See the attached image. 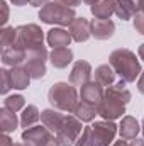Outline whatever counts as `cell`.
Segmentation results:
<instances>
[{
    "instance_id": "obj_1",
    "label": "cell",
    "mask_w": 144,
    "mask_h": 146,
    "mask_svg": "<svg viewBox=\"0 0 144 146\" xmlns=\"http://www.w3.org/2000/svg\"><path fill=\"white\" fill-rule=\"evenodd\" d=\"M131 102V92L126 87V82H117L107 87L104 100L98 106V115L104 121H115L126 114V106Z\"/></svg>"
},
{
    "instance_id": "obj_2",
    "label": "cell",
    "mask_w": 144,
    "mask_h": 146,
    "mask_svg": "<svg viewBox=\"0 0 144 146\" xmlns=\"http://www.w3.org/2000/svg\"><path fill=\"white\" fill-rule=\"evenodd\" d=\"M119 131L114 121H98L92 126L83 127L75 146H108Z\"/></svg>"
},
{
    "instance_id": "obj_3",
    "label": "cell",
    "mask_w": 144,
    "mask_h": 146,
    "mask_svg": "<svg viewBox=\"0 0 144 146\" xmlns=\"http://www.w3.org/2000/svg\"><path fill=\"white\" fill-rule=\"evenodd\" d=\"M108 65L114 68V72L126 83L136 82V78L143 73L139 60L136 58V54L131 49H126V48H119V49L112 51L110 56H108Z\"/></svg>"
},
{
    "instance_id": "obj_4",
    "label": "cell",
    "mask_w": 144,
    "mask_h": 146,
    "mask_svg": "<svg viewBox=\"0 0 144 146\" xmlns=\"http://www.w3.org/2000/svg\"><path fill=\"white\" fill-rule=\"evenodd\" d=\"M48 100L53 106V109L73 114L78 106V92L71 83L58 82V83L51 85V88L48 92Z\"/></svg>"
},
{
    "instance_id": "obj_5",
    "label": "cell",
    "mask_w": 144,
    "mask_h": 146,
    "mask_svg": "<svg viewBox=\"0 0 144 146\" xmlns=\"http://www.w3.org/2000/svg\"><path fill=\"white\" fill-rule=\"evenodd\" d=\"M15 29H17L15 48H20L26 53L46 49V46H44V31L37 24H22V26H17Z\"/></svg>"
},
{
    "instance_id": "obj_6",
    "label": "cell",
    "mask_w": 144,
    "mask_h": 146,
    "mask_svg": "<svg viewBox=\"0 0 144 146\" xmlns=\"http://www.w3.org/2000/svg\"><path fill=\"white\" fill-rule=\"evenodd\" d=\"M39 19L44 24H58V26H70L73 21L76 19L75 9L66 7L56 0L46 3L39 10Z\"/></svg>"
},
{
    "instance_id": "obj_7",
    "label": "cell",
    "mask_w": 144,
    "mask_h": 146,
    "mask_svg": "<svg viewBox=\"0 0 144 146\" xmlns=\"http://www.w3.org/2000/svg\"><path fill=\"white\" fill-rule=\"evenodd\" d=\"M20 138H22V143H26L27 146H61L58 138L44 124L42 126L36 124L29 129H24Z\"/></svg>"
},
{
    "instance_id": "obj_8",
    "label": "cell",
    "mask_w": 144,
    "mask_h": 146,
    "mask_svg": "<svg viewBox=\"0 0 144 146\" xmlns=\"http://www.w3.org/2000/svg\"><path fill=\"white\" fill-rule=\"evenodd\" d=\"M80 134H81V121L76 115L68 114L54 136L58 138L61 146H73L76 143V139L80 138Z\"/></svg>"
},
{
    "instance_id": "obj_9",
    "label": "cell",
    "mask_w": 144,
    "mask_h": 146,
    "mask_svg": "<svg viewBox=\"0 0 144 146\" xmlns=\"http://www.w3.org/2000/svg\"><path fill=\"white\" fill-rule=\"evenodd\" d=\"M48 51L46 49H39V51H29L24 61V68L31 73V76L34 80H41L46 75V60H48Z\"/></svg>"
},
{
    "instance_id": "obj_10",
    "label": "cell",
    "mask_w": 144,
    "mask_h": 146,
    "mask_svg": "<svg viewBox=\"0 0 144 146\" xmlns=\"http://www.w3.org/2000/svg\"><path fill=\"white\" fill-rule=\"evenodd\" d=\"M104 87L97 82H88L81 87V92H80V97H81V102H87L90 106H95L98 107L100 102L104 100Z\"/></svg>"
},
{
    "instance_id": "obj_11",
    "label": "cell",
    "mask_w": 144,
    "mask_h": 146,
    "mask_svg": "<svg viewBox=\"0 0 144 146\" xmlns=\"http://www.w3.org/2000/svg\"><path fill=\"white\" fill-rule=\"evenodd\" d=\"M90 76H92V65L85 60H78L75 61L70 73V83L75 87H83L85 83L90 82Z\"/></svg>"
},
{
    "instance_id": "obj_12",
    "label": "cell",
    "mask_w": 144,
    "mask_h": 146,
    "mask_svg": "<svg viewBox=\"0 0 144 146\" xmlns=\"http://www.w3.org/2000/svg\"><path fill=\"white\" fill-rule=\"evenodd\" d=\"M68 33L71 34V39L76 42H85L92 36V22L85 17H76L68 26Z\"/></svg>"
},
{
    "instance_id": "obj_13",
    "label": "cell",
    "mask_w": 144,
    "mask_h": 146,
    "mask_svg": "<svg viewBox=\"0 0 144 146\" xmlns=\"http://www.w3.org/2000/svg\"><path fill=\"white\" fill-rule=\"evenodd\" d=\"M115 33V24L110 19H93L92 21V36L98 41H107Z\"/></svg>"
},
{
    "instance_id": "obj_14",
    "label": "cell",
    "mask_w": 144,
    "mask_h": 146,
    "mask_svg": "<svg viewBox=\"0 0 144 146\" xmlns=\"http://www.w3.org/2000/svg\"><path fill=\"white\" fill-rule=\"evenodd\" d=\"M139 2L141 0H115V14H117V17L122 19V21L134 19V15L137 12H141Z\"/></svg>"
},
{
    "instance_id": "obj_15",
    "label": "cell",
    "mask_w": 144,
    "mask_h": 146,
    "mask_svg": "<svg viewBox=\"0 0 144 146\" xmlns=\"http://www.w3.org/2000/svg\"><path fill=\"white\" fill-rule=\"evenodd\" d=\"M65 117H66V115L61 114V110H58V109H44L41 112V122H42L53 134L58 133V129L61 127Z\"/></svg>"
},
{
    "instance_id": "obj_16",
    "label": "cell",
    "mask_w": 144,
    "mask_h": 146,
    "mask_svg": "<svg viewBox=\"0 0 144 146\" xmlns=\"http://www.w3.org/2000/svg\"><path fill=\"white\" fill-rule=\"evenodd\" d=\"M26 56H27V53L24 49L12 46V48H7V49L2 51V63L5 66H10V68L22 66L24 61H26Z\"/></svg>"
},
{
    "instance_id": "obj_17",
    "label": "cell",
    "mask_w": 144,
    "mask_h": 146,
    "mask_svg": "<svg viewBox=\"0 0 144 146\" xmlns=\"http://www.w3.org/2000/svg\"><path fill=\"white\" fill-rule=\"evenodd\" d=\"M139 131H141V126H139L136 117H132V115H124L122 117L120 126H119V133H120L122 139H136Z\"/></svg>"
},
{
    "instance_id": "obj_18",
    "label": "cell",
    "mask_w": 144,
    "mask_h": 146,
    "mask_svg": "<svg viewBox=\"0 0 144 146\" xmlns=\"http://www.w3.org/2000/svg\"><path fill=\"white\" fill-rule=\"evenodd\" d=\"M49 61L54 68L63 70L73 61V51L70 48H54L49 53Z\"/></svg>"
},
{
    "instance_id": "obj_19",
    "label": "cell",
    "mask_w": 144,
    "mask_h": 146,
    "mask_svg": "<svg viewBox=\"0 0 144 146\" xmlns=\"http://www.w3.org/2000/svg\"><path fill=\"white\" fill-rule=\"evenodd\" d=\"M46 39H48V44L54 49V48H68L70 42H71V34L65 29H59V27H54L51 31H48L46 34Z\"/></svg>"
},
{
    "instance_id": "obj_20",
    "label": "cell",
    "mask_w": 144,
    "mask_h": 146,
    "mask_svg": "<svg viewBox=\"0 0 144 146\" xmlns=\"http://www.w3.org/2000/svg\"><path fill=\"white\" fill-rule=\"evenodd\" d=\"M90 10L95 19H110V15L115 14V0H95Z\"/></svg>"
},
{
    "instance_id": "obj_21",
    "label": "cell",
    "mask_w": 144,
    "mask_h": 146,
    "mask_svg": "<svg viewBox=\"0 0 144 146\" xmlns=\"http://www.w3.org/2000/svg\"><path fill=\"white\" fill-rule=\"evenodd\" d=\"M31 73L27 72L24 66H14L10 70V82H12V88L15 90H24L29 87L31 83Z\"/></svg>"
},
{
    "instance_id": "obj_22",
    "label": "cell",
    "mask_w": 144,
    "mask_h": 146,
    "mask_svg": "<svg viewBox=\"0 0 144 146\" xmlns=\"http://www.w3.org/2000/svg\"><path fill=\"white\" fill-rule=\"evenodd\" d=\"M17 124H19V119H17L15 112L9 110L7 107H2V110H0V129H2V133H5V134L14 133L17 129Z\"/></svg>"
},
{
    "instance_id": "obj_23",
    "label": "cell",
    "mask_w": 144,
    "mask_h": 146,
    "mask_svg": "<svg viewBox=\"0 0 144 146\" xmlns=\"http://www.w3.org/2000/svg\"><path fill=\"white\" fill-rule=\"evenodd\" d=\"M115 75L117 73L114 72V68L110 65H100L95 70V82L100 83L102 87H110L115 82Z\"/></svg>"
},
{
    "instance_id": "obj_24",
    "label": "cell",
    "mask_w": 144,
    "mask_h": 146,
    "mask_svg": "<svg viewBox=\"0 0 144 146\" xmlns=\"http://www.w3.org/2000/svg\"><path fill=\"white\" fill-rule=\"evenodd\" d=\"M39 121H41V112L37 110L36 106H27V107H24L22 114H20V126H22L24 129H29V127L36 126Z\"/></svg>"
},
{
    "instance_id": "obj_25",
    "label": "cell",
    "mask_w": 144,
    "mask_h": 146,
    "mask_svg": "<svg viewBox=\"0 0 144 146\" xmlns=\"http://www.w3.org/2000/svg\"><path fill=\"white\" fill-rule=\"evenodd\" d=\"M81 122H92L93 119H95V115H98V107H95V106H90V104H87V102H78V106H76V109L73 112Z\"/></svg>"
},
{
    "instance_id": "obj_26",
    "label": "cell",
    "mask_w": 144,
    "mask_h": 146,
    "mask_svg": "<svg viewBox=\"0 0 144 146\" xmlns=\"http://www.w3.org/2000/svg\"><path fill=\"white\" fill-rule=\"evenodd\" d=\"M15 39H17V29L9 27V26L2 27V31H0V46H2V51L7 49V48L15 46Z\"/></svg>"
},
{
    "instance_id": "obj_27",
    "label": "cell",
    "mask_w": 144,
    "mask_h": 146,
    "mask_svg": "<svg viewBox=\"0 0 144 146\" xmlns=\"http://www.w3.org/2000/svg\"><path fill=\"white\" fill-rule=\"evenodd\" d=\"M26 106V99L20 95V94H15V95H9L5 100H3V107H7L12 112H19L20 109H24Z\"/></svg>"
},
{
    "instance_id": "obj_28",
    "label": "cell",
    "mask_w": 144,
    "mask_h": 146,
    "mask_svg": "<svg viewBox=\"0 0 144 146\" xmlns=\"http://www.w3.org/2000/svg\"><path fill=\"white\" fill-rule=\"evenodd\" d=\"M0 78H2V85H0V92L5 95L10 88H12V82H10V70L2 68L0 70Z\"/></svg>"
},
{
    "instance_id": "obj_29",
    "label": "cell",
    "mask_w": 144,
    "mask_h": 146,
    "mask_svg": "<svg viewBox=\"0 0 144 146\" xmlns=\"http://www.w3.org/2000/svg\"><path fill=\"white\" fill-rule=\"evenodd\" d=\"M134 29L144 36V12H137L134 15Z\"/></svg>"
},
{
    "instance_id": "obj_30",
    "label": "cell",
    "mask_w": 144,
    "mask_h": 146,
    "mask_svg": "<svg viewBox=\"0 0 144 146\" xmlns=\"http://www.w3.org/2000/svg\"><path fill=\"white\" fill-rule=\"evenodd\" d=\"M2 5V26L5 27V24H7V21H9V5H7V2H2L0 3Z\"/></svg>"
},
{
    "instance_id": "obj_31",
    "label": "cell",
    "mask_w": 144,
    "mask_h": 146,
    "mask_svg": "<svg viewBox=\"0 0 144 146\" xmlns=\"http://www.w3.org/2000/svg\"><path fill=\"white\" fill-rule=\"evenodd\" d=\"M56 2H59V3H63V5H66V7H78L83 0H56Z\"/></svg>"
},
{
    "instance_id": "obj_32",
    "label": "cell",
    "mask_w": 144,
    "mask_h": 146,
    "mask_svg": "<svg viewBox=\"0 0 144 146\" xmlns=\"http://www.w3.org/2000/svg\"><path fill=\"white\" fill-rule=\"evenodd\" d=\"M0 146H15V145H14V141L9 138V134L3 133V136L0 138Z\"/></svg>"
},
{
    "instance_id": "obj_33",
    "label": "cell",
    "mask_w": 144,
    "mask_h": 146,
    "mask_svg": "<svg viewBox=\"0 0 144 146\" xmlns=\"http://www.w3.org/2000/svg\"><path fill=\"white\" fill-rule=\"evenodd\" d=\"M137 90L144 95V72L141 73V76H139V80H137Z\"/></svg>"
},
{
    "instance_id": "obj_34",
    "label": "cell",
    "mask_w": 144,
    "mask_h": 146,
    "mask_svg": "<svg viewBox=\"0 0 144 146\" xmlns=\"http://www.w3.org/2000/svg\"><path fill=\"white\" fill-rule=\"evenodd\" d=\"M51 0H31V5L32 7H44L46 3H49Z\"/></svg>"
},
{
    "instance_id": "obj_35",
    "label": "cell",
    "mask_w": 144,
    "mask_h": 146,
    "mask_svg": "<svg viewBox=\"0 0 144 146\" xmlns=\"http://www.w3.org/2000/svg\"><path fill=\"white\" fill-rule=\"evenodd\" d=\"M15 7H24V5H27V3H31V0H10Z\"/></svg>"
},
{
    "instance_id": "obj_36",
    "label": "cell",
    "mask_w": 144,
    "mask_h": 146,
    "mask_svg": "<svg viewBox=\"0 0 144 146\" xmlns=\"http://www.w3.org/2000/svg\"><path fill=\"white\" fill-rule=\"evenodd\" d=\"M129 146H144V138H136V139H132V143Z\"/></svg>"
},
{
    "instance_id": "obj_37",
    "label": "cell",
    "mask_w": 144,
    "mask_h": 146,
    "mask_svg": "<svg viewBox=\"0 0 144 146\" xmlns=\"http://www.w3.org/2000/svg\"><path fill=\"white\" fill-rule=\"evenodd\" d=\"M112 146H129V145H127V139H122L120 138V141H115Z\"/></svg>"
},
{
    "instance_id": "obj_38",
    "label": "cell",
    "mask_w": 144,
    "mask_h": 146,
    "mask_svg": "<svg viewBox=\"0 0 144 146\" xmlns=\"http://www.w3.org/2000/svg\"><path fill=\"white\" fill-rule=\"evenodd\" d=\"M137 54H139V58L144 61V42L139 46V49H137Z\"/></svg>"
},
{
    "instance_id": "obj_39",
    "label": "cell",
    "mask_w": 144,
    "mask_h": 146,
    "mask_svg": "<svg viewBox=\"0 0 144 146\" xmlns=\"http://www.w3.org/2000/svg\"><path fill=\"white\" fill-rule=\"evenodd\" d=\"M93 2H95V0H83V3H87V5H92Z\"/></svg>"
},
{
    "instance_id": "obj_40",
    "label": "cell",
    "mask_w": 144,
    "mask_h": 146,
    "mask_svg": "<svg viewBox=\"0 0 144 146\" xmlns=\"http://www.w3.org/2000/svg\"><path fill=\"white\" fill-rule=\"evenodd\" d=\"M139 7H141V12H144V0H141V2H139Z\"/></svg>"
},
{
    "instance_id": "obj_41",
    "label": "cell",
    "mask_w": 144,
    "mask_h": 146,
    "mask_svg": "<svg viewBox=\"0 0 144 146\" xmlns=\"http://www.w3.org/2000/svg\"><path fill=\"white\" fill-rule=\"evenodd\" d=\"M15 146H27V145H26V143H17Z\"/></svg>"
},
{
    "instance_id": "obj_42",
    "label": "cell",
    "mask_w": 144,
    "mask_h": 146,
    "mask_svg": "<svg viewBox=\"0 0 144 146\" xmlns=\"http://www.w3.org/2000/svg\"><path fill=\"white\" fill-rule=\"evenodd\" d=\"M141 129H143V134H144V121H143V127H141Z\"/></svg>"
}]
</instances>
